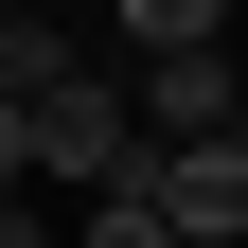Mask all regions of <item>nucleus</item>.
Returning <instances> with one entry per match:
<instances>
[{
	"instance_id": "1",
	"label": "nucleus",
	"mask_w": 248,
	"mask_h": 248,
	"mask_svg": "<svg viewBox=\"0 0 248 248\" xmlns=\"http://www.w3.org/2000/svg\"><path fill=\"white\" fill-rule=\"evenodd\" d=\"M124 160H142V89L124 71H53L36 89V177L53 195H124Z\"/></svg>"
},
{
	"instance_id": "2",
	"label": "nucleus",
	"mask_w": 248,
	"mask_h": 248,
	"mask_svg": "<svg viewBox=\"0 0 248 248\" xmlns=\"http://www.w3.org/2000/svg\"><path fill=\"white\" fill-rule=\"evenodd\" d=\"M124 195H160L177 248H248V142H142Z\"/></svg>"
},
{
	"instance_id": "3",
	"label": "nucleus",
	"mask_w": 248,
	"mask_h": 248,
	"mask_svg": "<svg viewBox=\"0 0 248 248\" xmlns=\"http://www.w3.org/2000/svg\"><path fill=\"white\" fill-rule=\"evenodd\" d=\"M231 124H248L231 53H142V142H231Z\"/></svg>"
},
{
	"instance_id": "4",
	"label": "nucleus",
	"mask_w": 248,
	"mask_h": 248,
	"mask_svg": "<svg viewBox=\"0 0 248 248\" xmlns=\"http://www.w3.org/2000/svg\"><path fill=\"white\" fill-rule=\"evenodd\" d=\"M124 53H231V0H107Z\"/></svg>"
},
{
	"instance_id": "5",
	"label": "nucleus",
	"mask_w": 248,
	"mask_h": 248,
	"mask_svg": "<svg viewBox=\"0 0 248 248\" xmlns=\"http://www.w3.org/2000/svg\"><path fill=\"white\" fill-rule=\"evenodd\" d=\"M53 71H89V53H71V36H53V18H0V89H18V107H36V89H53Z\"/></svg>"
},
{
	"instance_id": "6",
	"label": "nucleus",
	"mask_w": 248,
	"mask_h": 248,
	"mask_svg": "<svg viewBox=\"0 0 248 248\" xmlns=\"http://www.w3.org/2000/svg\"><path fill=\"white\" fill-rule=\"evenodd\" d=\"M71 248H177V231H160V195H89V213H71Z\"/></svg>"
},
{
	"instance_id": "7",
	"label": "nucleus",
	"mask_w": 248,
	"mask_h": 248,
	"mask_svg": "<svg viewBox=\"0 0 248 248\" xmlns=\"http://www.w3.org/2000/svg\"><path fill=\"white\" fill-rule=\"evenodd\" d=\"M0 195H36V107L0 89Z\"/></svg>"
},
{
	"instance_id": "8",
	"label": "nucleus",
	"mask_w": 248,
	"mask_h": 248,
	"mask_svg": "<svg viewBox=\"0 0 248 248\" xmlns=\"http://www.w3.org/2000/svg\"><path fill=\"white\" fill-rule=\"evenodd\" d=\"M0 248H71V231H53V195H0Z\"/></svg>"
},
{
	"instance_id": "9",
	"label": "nucleus",
	"mask_w": 248,
	"mask_h": 248,
	"mask_svg": "<svg viewBox=\"0 0 248 248\" xmlns=\"http://www.w3.org/2000/svg\"><path fill=\"white\" fill-rule=\"evenodd\" d=\"M231 142H248V124H231Z\"/></svg>"
}]
</instances>
